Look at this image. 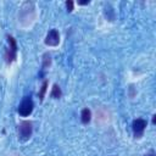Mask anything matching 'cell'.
Returning <instances> with one entry per match:
<instances>
[{"label":"cell","instance_id":"obj_1","mask_svg":"<svg viewBox=\"0 0 156 156\" xmlns=\"http://www.w3.org/2000/svg\"><path fill=\"white\" fill-rule=\"evenodd\" d=\"M33 101H32V99H29V98H24L23 99V101L20 104V106H18V113L21 115V116H23V117H26V116H29L30 113H32V111H33Z\"/></svg>","mask_w":156,"mask_h":156},{"label":"cell","instance_id":"obj_2","mask_svg":"<svg viewBox=\"0 0 156 156\" xmlns=\"http://www.w3.org/2000/svg\"><path fill=\"white\" fill-rule=\"evenodd\" d=\"M18 132H20V138H21V140H27V139L32 135V123L28 122V121H23V122L20 124Z\"/></svg>","mask_w":156,"mask_h":156},{"label":"cell","instance_id":"obj_3","mask_svg":"<svg viewBox=\"0 0 156 156\" xmlns=\"http://www.w3.org/2000/svg\"><path fill=\"white\" fill-rule=\"evenodd\" d=\"M7 39H9V43H10V48L7 49L5 57H6V61H7V62H12V61L16 58L17 45H16V41H15V39H13L12 37H9Z\"/></svg>","mask_w":156,"mask_h":156},{"label":"cell","instance_id":"obj_4","mask_svg":"<svg viewBox=\"0 0 156 156\" xmlns=\"http://www.w3.org/2000/svg\"><path fill=\"white\" fill-rule=\"evenodd\" d=\"M60 41V35H58V32L56 29H51L48 35H46V39H45V44L46 45H51V46H56Z\"/></svg>","mask_w":156,"mask_h":156},{"label":"cell","instance_id":"obj_5","mask_svg":"<svg viewBox=\"0 0 156 156\" xmlns=\"http://www.w3.org/2000/svg\"><path fill=\"white\" fill-rule=\"evenodd\" d=\"M132 127H133L134 134H135L136 136H140V135L143 134L145 127H146V121H145V119H141V118H138V119L133 121Z\"/></svg>","mask_w":156,"mask_h":156},{"label":"cell","instance_id":"obj_6","mask_svg":"<svg viewBox=\"0 0 156 156\" xmlns=\"http://www.w3.org/2000/svg\"><path fill=\"white\" fill-rule=\"evenodd\" d=\"M80 117H82V122H83V123H88V122L90 121V117H91V112H90V110L84 108V110L82 111Z\"/></svg>","mask_w":156,"mask_h":156},{"label":"cell","instance_id":"obj_7","mask_svg":"<svg viewBox=\"0 0 156 156\" xmlns=\"http://www.w3.org/2000/svg\"><path fill=\"white\" fill-rule=\"evenodd\" d=\"M51 96H52L54 99H58V98L61 96V89H60V87H58L57 84H54L52 90H51Z\"/></svg>","mask_w":156,"mask_h":156},{"label":"cell","instance_id":"obj_8","mask_svg":"<svg viewBox=\"0 0 156 156\" xmlns=\"http://www.w3.org/2000/svg\"><path fill=\"white\" fill-rule=\"evenodd\" d=\"M46 85H48V82L45 80V82L43 83V87H41V90H40V94H39V98H40V99L44 98V93H45V90H46Z\"/></svg>","mask_w":156,"mask_h":156},{"label":"cell","instance_id":"obj_9","mask_svg":"<svg viewBox=\"0 0 156 156\" xmlns=\"http://www.w3.org/2000/svg\"><path fill=\"white\" fill-rule=\"evenodd\" d=\"M66 6H67V10H68V11H72V10H73V2H72L71 0L66 1Z\"/></svg>","mask_w":156,"mask_h":156},{"label":"cell","instance_id":"obj_10","mask_svg":"<svg viewBox=\"0 0 156 156\" xmlns=\"http://www.w3.org/2000/svg\"><path fill=\"white\" fill-rule=\"evenodd\" d=\"M89 2V0H82V1H78V4H80V5H85V4H88Z\"/></svg>","mask_w":156,"mask_h":156},{"label":"cell","instance_id":"obj_11","mask_svg":"<svg viewBox=\"0 0 156 156\" xmlns=\"http://www.w3.org/2000/svg\"><path fill=\"white\" fill-rule=\"evenodd\" d=\"M145 156H155V152H154V151H151L150 154H147V155H145Z\"/></svg>","mask_w":156,"mask_h":156}]
</instances>
